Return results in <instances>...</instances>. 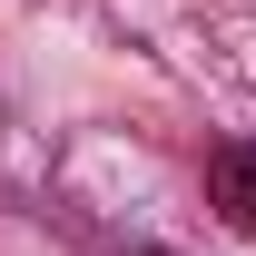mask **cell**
<instances>
[{
	"instance_id": "obj_1",
	"label": "cell",
	"mask_w": 256,
	"mask_h": 256,
	"mask_svg": "<svg viewBox=\"0 0 256 256\" xmlns=\"http://www.w3.org/2000/svg\"><path fill=\"white\" fill-rule=\"evenodd\" d=\"M207 197H217L226 226H246V236H256V138H236V148L207 158Z\"/></svg>"
}]
</instances>
